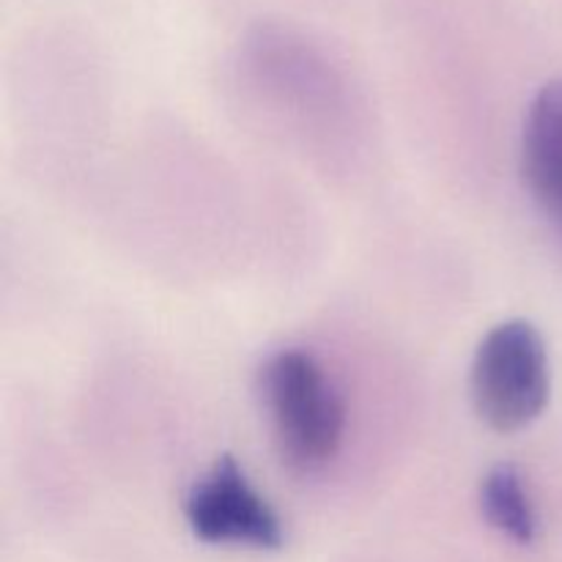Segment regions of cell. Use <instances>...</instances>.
Instances as JSON below:
<instances>
[{"label": "cell", "instance_id": "obj_2", "mask_svg": "<svg viewBox=\"0 0 562 562\" xmlns=\"http://www.w3.org/2000/svg\"><path fill=\"white\" fill-rule=\"evenodd\" d=\"M472 401L494 431L530 426L549 401V360L541 333L527 322H505L477 346Z\"/></svg>", "mask_w": 562, "mask_h": 562}, {"label": "cell", "instance_id": "obj_4", "mask_svg": "<svg viewBox=\"0 0 562 562\" xmlns=\"http://www.w3.org/2000/svg\"><path fill=\"white\" fill-rule=\"evenodd\" d=\"M521 159L532 198L562 228V80L543 86L532 99L525 121Z\"/></svg>", "mask_w": 562, "mask_h": 562}, {"label": "cell", "instance_id": "obj_3", "mask_svg": "<svg viewBox=\"0 0 562 562\" xmlns=\"http://www.w3.org/2000/svg\"><path fill=\"white\" fill-rule=\"evenodd\" d=\"M184 519L190 530L206 543L252 549H278L283 543L278 514L231 456H223L190 488Z\"/></svg>", "mask_w": 562, "mask_h": 562}, {"label": "cell", "instance_id": "obj_5", "mask_svg": "<svg viewBox=\"0 0 562 562\" xmlns=\"http://www.w3.org/2000/svg\"><path fill=\"white\" fill-rule=\"evenodd\" d=\"M481 508L488 525L510 541L530 543L536 538V510L516 467L499 464L483 477Z\"/></svg>", "mask_w": 562, "mask_h": 562}, {"label": "cell", "instance_id": "obj_1", "mask_svg": "<svg viewBox=\"0 0 562 562\" xmlns=\"http://www.w3.org/2000/svg\"><path fill=\"white\" fill-rule=\"evenodd\" d=\"M261 393L274 442L291 470L316 472L338 456L346 428L344 401L307 351L285 349L269 357Z\"/></svg>", "mask_w": 562, "mask_h": 562}]
</instances>
